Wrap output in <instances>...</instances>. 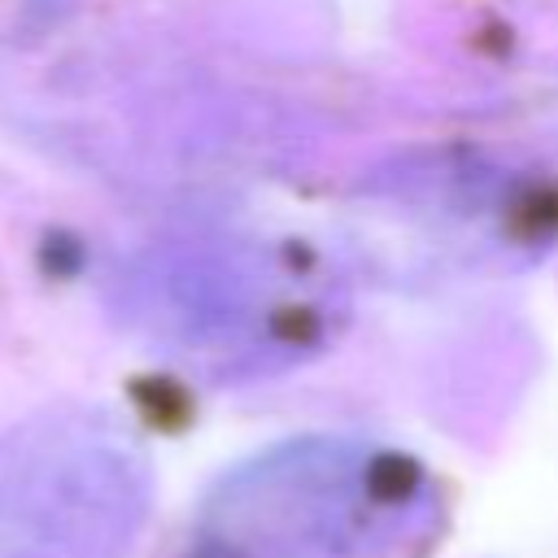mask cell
Here are the masks:
<instances>
[{"label": "cell", "mask_w": 558, "mask_h": 558, "mask_svg": "<svg viewBox=\"0 0 558 558\" xmlns=\"http://www.w3.org/2000/svg\"><path fill=\"white\" fill-rule=\"evenodd\" d=\"M414 466L357 445H296L231 475L205 514L209 558H414L432 536Z\"/></svg>", "instance_id": "obj_1"}]
</instances>
